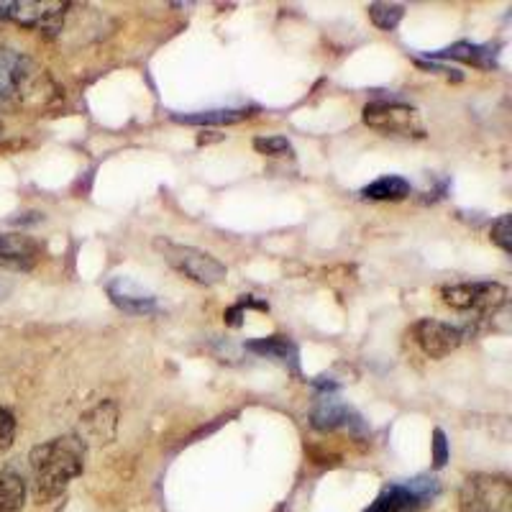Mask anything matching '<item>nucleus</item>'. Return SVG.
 <instances>
[{"instance_id": "obj_1", "label": "nucleus", "mask_w": 512, "mask_h": 512, "mask_svg": "<svg viewBox=\"0 0 512 512\" xmlns=\"http://www.w3.org/2000/svg\"><path fill=\"white\" fill-rule=\"evenodd\" d=\"M34 500L39 505L57 500L85 469V443L80 436H59L31 448Z\"/></svg>"}, {"instance_id": "obj_2", "label": "nucleus", "mask_w": 512, "mask_h": 512, "mask_svg": "<svg viewBox=\"0 0 512 512\" xmlns=\"http://www.w3.org/2000/svg\"><path fill=\"white\" fill-rule=\"evenodd\" d=\"M70 3L62 0H0V18L54 39L62 34Z\"/></svg>"}, {"instance_id": "obj_3", "label": "nucleus", "mask_w": 512, "mask_h": 512, "mask_svg": "<svg viewBox=\"0 0 512 512\" xmlns=\"http://www.w3.org/2000/svg\"><path fill=\"white\" fill-rule=\"evenodd\" d=\"M157 246L162 249L169 267H175L177 272L185 274L187 280L198 282V285L205 287L221 285V282L226 280V267L218 262L216 256L205 254V251L195 249V246L172 244V241H159Z\"/></svg>"}, {"instance_id": "obj_4", "label": "nucleus", "mask_w": 512, "mask_h": 512, "mask_svg": "<svg viewBox=\"0 0 512 512\" xmlns=\"http://www.w3.org/2000/svg\"><path fill=\"white\" fill-rule=\"evenodd\" d=\"M512 487L505 477L477 474L461 487L459 512H510Z\"/></svg>"}, {"instance_id": "obj_5", "label": "nucleus", "mask_w": 512, "mask_h": 512, "mask_svg": "<svg viewBox=\"0 0 512 512\" xmlns=\"http://www.w3.org/2000/svg\"><path fill=\"white\" fill-rule=\"evenodd\" d=\"M441 300L454 310L495 313L507 300V290L500 282H459L441 290Z\"/></svg>"}, {"instance_id": "obj_6", "label": "nucleus", "mask_w": 512, "mask_h": 512, "mask_svg": "<svg viewBox=\"0 0 512 512\" xmlns=\"http://www.w3.org/2000/svg\"><path fill=\"white\" fill-rule=\"evenodd\" d=\"M364 123L382 134H395V136H425L423 121H420L418 111L413 105L402 103H369L364 108Z\"/></svg>"}, {"instance_id": "obj_7", "label": "nucleus", "mask_w": 512, "mask_h": 512, "mask_svg": "<svg viewBox=\"0 0 512 512\" xmlns=\"http://www.w3.org/2000/svg\"><path fill=\"white\" fill-rule=\"evenodd\" d=\"M413 338L425 356L443 359V356L454 354L459 349L461 341H464V331L451 326V323H443V320L423 318L413 326Z\"/></svg>"}, {"instance_id": "obj_8", "label": "nucleus", "mask_w": 512, "mask_h": 512, "mask_svg": "<svg viewBox=\"0 0 512 512\" xmlns=\"http://www.w3.org/2000/svg\"><path fill=\"white\" fill-rule=\"evenodd\" d=\"M41 244L26 233H0V267L29 272L39 264Z\"/></svg>"}, {"instance_id": "obj_9", "label": "nucleus", "mask_w": 512, "mask_h": 512, "mask_svg": "<svg viewBox=\"0 0 512 512\" xmlns=\"http://www.w3.org/2000/svg\"><path fill=\"white\" fill-rule=\"evenodd\" d=\"M108 297H111V303L116 305L118 310L128 315H149L157 313V297L152 295L149 290L134 282L131 277H113L108 282Z\"/></svg>"}, {"instance_id": "obj_10", "label": "nucleus", "mask_w": 512, "mask_h": 512, "mask_svg": "<svg viewBox=\"0 0 512 512\" xmlns=\"http://www.w3.org/2000/svg\"><path fill=\"white\" fill-rule=\"evenodd\" d=\"M425 502L428 500L420 495L413 482L390 484L364 512H418Z\"/></svg>"}, {"instance_id": "obj_11", "label": "nucleus", "mask_w": 512, "mask_h": 512, "mask_svg": "<svg viewBox=\"0 0 512 512\" xmlns=\"http://www.w3.org/2000/svg\"><path fill=\"white\" fill-rule=\"evenodd\" d=\"M313 425L318 431H336V428L361 425V418L346 405V402H341L333 395H326L320 397L318 405L313 408Z\"/></svg>"}, {"instance_id": "obj_12", "label": "nucleus", "mask_w": 512, "mask_h": 512, "mask_svg": "<svg viewBox=\"0 0 512 512\" xmlns=\"http://www.w3.org/2000/svg\"><path fill=\"white\" fill-rule=\"evenodd\" d=\"M24 57L26 54L0 44V100H3V103L13 105V93H16L18 72H21Z\"/></svg>"}, {"instance_id": "obj_13", "label": "nucleus", "mask_w": 512, "mask_h": 512, "mask_svg": "<svg viewBox=\"0 0 512 512\" xmlns=\"http://www.w3.org/2000/svg\"><path fill=\"white\" fill-rule=\"evenodd\" d=\"M26 482L13 469L0 472V512H24Z\"/></svg>"}, {"instance_id": "obj_14", "label": "nucleus", "mask_w": 512, "mask_h": 512, "mask_svg": "<svg viewBox=\"0 0 512 512\" xmlns=\"http://www.w3.org/2000/svg\"><path fill=\"white\" fill-rule=\"evenodd\" d=\"M246 351H254V354L267 356V359H277L282 364H292V367L297 364V346L285 336L256 338V341L246 344Z\"/></svg>"}, {"instance_id": "obj_15", "label": "nucleus", "mask_w": 512, "mask_h": 512, "mask_svg": "<svg viewBox=\"0 0 512 512\" xmlns=\"http://www.w3.org/2000/svg\"><path fill=\"white\" fill-rule=\"evenodd\" d=\"M433 59H459L466 64H479V67H492L495 64V49L479 47V44H469V41H459L454 47L443 49V52H433Z\"/></svg>"}, {"instance_id": "obj_16", "label": "nucleus", "mask_w": 512, "mask_h": 512, "mask_svg": "<svg viewBox=\"0 0 512 512\" xmlns=\"http://www.w3.org/2000/svg\"><path fill=\"white\" fill-rule=\"evenodd\" d=\"M175 121L187 123V126H226V123H239L249 118L246 108H218V111H200L190 116H172Z\"/></svg>"}, {"instance_id": "obj_17", "label": "nucleus", "mask_w": 512, "mask_h": 512, "mask_svg": "<svg viewBox=\"0 0 512 512\" xmlns=\"http://www.w3.org/2000/svg\"><path fill=\"white\" fill-rule=\"evenodd\" d=\"M361 195L367 200H402L410 195V182L405 177L387 175L374 180L372 185H367L361 190Z\"/></svg>"}, {"instance_id": "obj_18", "label": "nucleus", "mask_w": 512, "mask_h": 512, "mask_svg": "<svg viewBox=\"0 0 512 512\" xmlns=\"http://www.w3.org/2000/svg\"><path fill=\"white\" fill-rule=\"evenodd\" d=\"M367 11L369 18H372V24L382 31H395L402 16H405V8L397 6V3H372Z\"/></svg>"}, {"instance_id": "obj_19", "label": "nucleus", "mask_w": 512, "mask_h": 512, "mask_svg": "<svg viewBox=\"0 0 512 512\" xmlns=\"http://www.w3.org/2000/svg\"><path fill=\"white\" fill-rule=\"evenodd\" d=\"M254 149L264 157H285L292 152V144L285 136H259L254 139Z\"/></svg>"}, {"instance_id": "obj_20", "label": "nucleus", "mask_w": 512, "mask_h": 512, "mask_svg": "<svg viewBox=\"0 0 512 512\" xmlns=\"http://www.w3.org/2000/svg\"><path fill=\"white\" fill-rule=\"evenodd\" d=\"M16 438V418L6 408H0V456L6 454Z\"/></svg>"}, {"instance_id": "obj_21", "label": "nucleus", "mask_w": 512, "mask_h": 512, "mask_svg": "<svg viewBox=\"0 0 512 512\" xmlns=\"http://www.w3.org/2000/svg\"><path fill=\"white\" fill-rule=\"evenodd\" d=\"M492 241H495L497 246H500L502 251H505V254H510L512 251V236H510V216H500L497 218L495 223H492Z\"/></svg>"}, {"instance_id": "obj_22", "label": "nucleus", "mask_w": 512, "mask_h": 512, "mask_svg": "<svg viewBox=\"0 0 512 512\" xmlns=\"http://www.w3.org/2000/svg\"><path fill=\"white\" fill-rule=\"evenodd\" d=\"M446 461H448L446 433H443L441 428H436V433H433V466L441 469V466H446Z\"/></svg>"}]
</instances>
